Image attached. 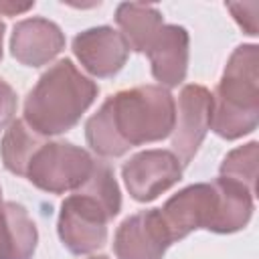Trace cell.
<instances>
[{
    "instance_id": "obj_1",
    "label": "cell",
    "mask_w": 259,
    "mask_h": 259,
    "mask_svg": "<svg viewBox=\"0 0 259 259\" xmlns=\"http://www.w3.org/2000/svg\"><path fill=\"white\" fill-rule=\"evenodd\" d=\"M176 99L160 85H138L109 95L85 123L89 148L119 158L136 146L162 142L174 130Z\"/></svg>"
},
{
    "instance_id": "obj_2",
    "label": "cell",
    "mask_w": 259,
    "mask_h": 259,
    "mask_svg": "<svg viewBox=\"0 0 259 259\" xmlns=\"http://www.w3.org/2000/svg\"><path fill=\"white\" fill-rule=\"evenodd\" d=\"M121 210V192L113 170L95 160L89 178L63 202L57 233L73 255H87L107 243V225Z\"/></svg>"
},
{
    "instance_id": "obj_3",
    "label": "cell",
    "mask_w": 259,
    "mask_h": 259,
    "mask_svg": "<svg viewBox=\"0 0 259 259\" xmlns=\"http://www.w3.org/2000/svg\"><path fill=\"white\" fill-rule=\"evenodd\" d=\"M99 95V85L83 75L71 59L51 65L24 99V123L38 136L73 130Z\"/></svg>"
},
{
    "instance_id": "obj_4",
    "label": "cell",
    "mask_w": 259,
    "mask_h": 259,
    "mask_svg": "<svg viewBox=\"0 0 259 259\" xmlns=\"http://www.w3.org/2000/svg\"><path fill=\"white\" fill-rule=\"evenodd\" d=\"M259 123V47L239 45L212 93L210 130L223 140H239Z\"/></svg>"
},
{
    "instance_id": "obj_5",
    "label": "cell",
    "mask_w": 259,
    "mask_h": 259,
    "mask_svg": "<svg viewBox=\"0 0 259 259\" xmlns=\"http://www.w3.org/2000/svg\"><path fill=\"white\" fill-rule=\"evenodd\" d=\"M95 158L81 146L65 140L45 142L26 166V180L49 192L65 194L77 190L91 174Z\"/></svg>"
},
{
    "instance_id": "obj_6",
    "label": "cell",
    "mask_w": 259,
    "mask_h": 259,
    "mask_svg": "<svg viewBox=\"0 0 259 259\" xmlns=\"http://www.w3.org/2000/svg\"><path fill=\"white\" fill-rule=\"evenodd\" d=\"M172 241L188 237L192 231L214 233L219 217V192L214 182H198L178 190L160 208Z\"/></svg>"
},
{
    "instance_id": "obj_7",
    "label": "cell",
    "mask_w": 259,
    "mask_h": 259,
    "mask_svg": "<svg viewBox=\"0 0 259 259\" xmlns=\"http://www.w3.org/2000/svg\"><path fill=\"white\" fill-rule=\"evenodd\" d=\"M212 93L198 83L184 85L176 101V121L172 130V152L182 166H188L210 130Z\"/></svg>"
},
{
    "instance_id": "obj_8",
    "label": "cell",
    "mask_w": 259,
    "mask_h": 259,
    "mask_svg": "<svg viewBox=\"0 0 259 259\" xmlns=\"http://www.w3.org/2000/svg\"><path fill=\"white\" fill-rule=\"evenodd\" d=\"M121 178L130 196L152 202L182 178V164L172 150H144L121 166Z\"/></svg>"
},
{
    "instance_id": "obj_9",
    "label": "cell",
    "mask_w": 259,
    "mask_h": 259,
    "mask_svg": "<svg viewBox=\"0 0 259 259\" xmlns=\"http://www.w3.org/2000/svg\"><path fill=\"white\" fill-rule=\"evenodd\" d=\"M172 243L160 208H148L121 221L113 235V253L117 259H164Z\"/></svg>"
},
{
    "instance_id": "obj_10",
    "label": "cell",
    "mask_w": 259,
    "mask_h": 259,
    "mask_svg": "<svg viewBox=\"0 0 259 259\" xmlns=\"http://www.w3.org/2000/svg\"><path fill=\"white\" fill-rule=\"evenodd\" d=\"M73 53L89 75L109 79L123 69L130 49L113 26H93L73 38Z\"/></svg>"
},
{
    "instance_id": "obj_11",
    "label": "cell",
    "mask_w": 259,
    "mask_h": 259,
    "mask_svg": "<svg viewBox=\"0 0 259 259\" xmlns=\"http://www.w3.org/2000/svg\"><path fill=\"white\" fill-rule=\"evenodd\" d=\"M65 49V32L49 18L32 16L14 24L10 53L24 67H42Z\"/></svg>"
},
{
    "instance_id": "obj_12",
    "label": "cell",
    "mask_w": 259,
    "mask_h": 259,
    "mask_svg": "<svg viewBox=\"0 0 259 259\" xmlns=\"http://www.w3.org/2000/svg\"><path fill=\"white\" fill-rule=\"evenodd\" d=\"M188 47H190V36L184 26L164 24L158 30L146 55L150 59L152 75L160 83V87L164 89L178 87L186 79L188 59H190Z\"/></svg>"
},
{
    "instance_id": "obj_13",
    "label": "cell",
    "mask_w": 259,
    "mask_h": 259,
    "mask_svg": "<svg viewBox=\"0 0 259 259\" xmlns=\"http://www.w3.org/2000/svg\"><path fill=\"white\" fill-rule=\"evenodd\" d=\"M38 231L28 210L14 200L0 204V259H32Z\"/></svg>"
},
{
    "instance_id": "obj_14",
    "label": "cell",
    "mask_w": 259,
    "mask_h": 259,
    "mask_svg": "<svg viewBox=\"0 0 259 259\" xmlns=\"http://www.w3.org/2000/svg\"><path fill=\"white\" fill-rule=\"evenodd\" d=\"M115 22L127 49L134 53H146L158 30L164 26V16L152 4L121 2L115 8Z\"/></svg>"
},
{
    "instance_id": "obj_15",
    "label": "cell",
    "mask_w": 259,
    "mask_h": 259,
    "mask_svg": "<svg viewBox=\"0 0 259 259\" xmlns=\"http://www.w3.org/2000/svg\"><path fill=\"white\" fill-rule=\"evenodd\" d=\"M45 144V138L32 132L24 119H16L8 125L4 132V138L0 142V156L2 164L8 172L16 176H26V166L32 158V154Z\"/></svg>"
},
{
    "instance_id": "obj_16",
    "label": "cell",
    "mask_w": 259,
    "mask_h": 259,
    "mask_svg": "<svg viewBox=\"0 0 259 259\" xmlns=\"http://www.w3.org/2000/svg\"><path fill=\"white\" fill-rule=\"evenodd\" d=\"M257 160H259V144L253 140L245 146L231 150L221 162V176L233 182L247 186L255 192V178H257Z\"/></svg>"
},
{
    "instance_id": "obj_17",
    "label": "cell",
    "mask_w": 259,
    "mask_h": 259,
    "mask_svg": "<svg viewBox=\"0 0 259 259\" xmlns=\"http://www.w3.org/2000/svg\"><path fill=\"white\" fill-rule=\"evenodd\" d=\"M16 107H18L16 91L12 89L10 83H6L4 79H0V132L14 121Z\"/></svg>"
},
{
    "instance_id": "obj_18",
    "label": "cell",
    "mask_w": 259,
    "mask_h": 259,
    "mask_svg": "<svg viewBox=\"0 0 259 259\" xmlns=\"http://www.w3.org/2000/svg\"><path fill=\"white\" fill-rule=\"evenodd\" d=\"M229 10H231V14H233V18L239 22V26L249 34V36H255L257 34V10L255 12H251V14H247V10H249V4H241V2H229V4H225Z\"/></svg>"
},
{
    "instance_id": "obj_19",
    "label": "cell",
    "mask_w": 259,
    "mask_h": 259,
    "mask_svg": "<svg viewBox=\"0 0 259 259\" xmlns=\"http://www.w3.org/2000/svg\"><path fill=\"white\" fill-rule=\"evenodd\" d=\"M34 8V2H12V0H0V14L2 16H16L26 10Z\"/></svg>"
},
{
    "instance_id": "obj_20",
    "label": "cell",
    "mask_w": 259,
    "mask_h": 259,
    "mask_svg": "<svg viewBox=\"0 0 259 259\" xmlns=\"http://www.w3.org/2000/svg\"><path fill=\"white\" fill-rule=\"evenodd\" d=\"M2 40H4V22L0 20V61H2Z\"/></svg>"
},
{
    "instance_id": "obj_21",
    "label": "cell",
    "mask_w": 259,
    "mask_h": 259,
    "mask_svg": "<svg viewBox=\"0 0 259 259\" xmlns=\"http://www.w3.org/2000/svg\"><path fill=\"white\" fill-rule=\"evenodd\" d=\"M89 259H109V257H105V255H93V257H89Z\"/></svg>"
},
{
    "instance_id": "obj_22",
    "label": "cell",
    "mask_w": 259,
    "mask_h": 259,
    "mask_svg": "<svg viewBox=\"0 0 259 259\" xmlns=\"http://www.w3.org/2000/svg\"><path fill=\"white\" fill-rule=\"evenodd\" d=\"M0 198H2V188H0ZM0 204H2V202H0Z\"/></svg>"
}]
</instances>
